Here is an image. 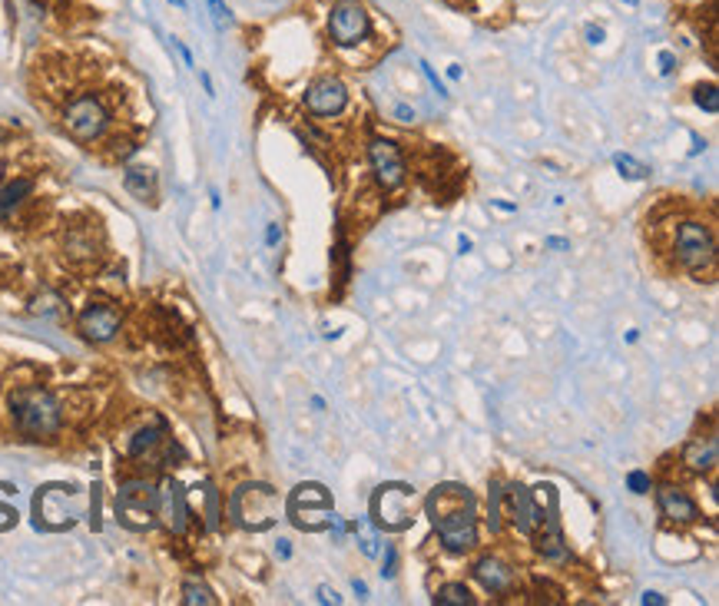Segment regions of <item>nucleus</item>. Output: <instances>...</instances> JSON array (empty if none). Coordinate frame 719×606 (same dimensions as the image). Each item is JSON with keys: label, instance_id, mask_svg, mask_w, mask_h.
I'll return each mask as SVG.
<instances>
[{"label": "nucleus", "instance_id": "f257e3e1", "mask_svg": "<svg viewBox=\"0 0 719 606\" xmlns=\"http://www.w3.org/2000/svg\"><path fill=\"white\" fill-rule=\"evenodd\" d=\"M428 513L438 527L441 544L451 553H464L477 544V524H475V504L464 487H438L431 494Z\"/></svg>", "mask_w": 719, "mask_h": 606}, {"label": "nucleus", "instance_id": "f03ea898", "mask_svg": "<svg viewBox=\"0 0 719 606\" xmlns=\"http://www.w3.org/2000/svg\"><path fill=\"white\" fill-rule=\"evenodd\" d=\"M11 414L27 438H50L60 431V405L44 388H17L11 395Z\"/></svg>", "mask_w": 719, "mask_h": 606}, {"label": "nucleus", "instance_id": "7ed1b4c3", "mask_svg": "<svg viewBox=\"0 0 719 606\" xmlns=\"http://www.w3.org/2000/svg\"><path fill=\"white\" fill-rule=\"evenodd\" d=\"M116 513L127 527L146 530L160 513V490L150 480H127L116 494Z\"/></svg>", "mask_w": 719, "mask_h": 606}, {"label": "nucleus", "instance_id": "20e7f679", "mask_svg": "<svg viewBox=\"0 0 719 606\" xmlns=\"http://www.w3.org/2000/svg\"><path fill=\"white\" fill-rule=\"evenodd\" d=\"M232 517L236 524L252 527V530H266L276 520V490L266 484H249L232 494Z\"/></svg>", "mask_w": 719, "mask_h": 606}, {"label": "nucleus", "instance_id": "39448f33", "mask_svg": "<svg viewBox=\"0 0 719 606\" xmlns=\"http://www.w3.org/2000/svg\"><path fill=\"white\" fill-rule=\"evenodd\" d=\"M106 123H110V113L100 96H77L70 100L67 110H63V127L70 129V136L80 143H93L103 136Z\"/></svg>", "mask_w": 719, "mask_h": 606}, {"label": "nucleus", "instance_id": "423d86ee", "mask_svg": "<svg viewBox=\"0 0 719 606\" xmlns=\"http://www.w3.org/2000/svg\"><path fill=\"white\" fill-rule=\"evenodd\" d=\"M676 258H680L690 272L713 268V262H716V245H713V235H709L707 225H699V222H683V225H680V233H676Z\"/></svg>", "mask_w": 719, "mask_h": 606}, {"label": "nucleus", "instance_id": "0eeeda50", "mask_svg": "<svg viewBox=\"0 0 719 606\" xmlns=\"http://www.w3.org/2000/svg\"><path fill=\"white\" fill-rule=\"evenodd\" d=\"M328 34L338 47H355L361 44V37L368 34V13L359 0H342L335 4V11L328 17Z\"/></svg>", "mask_w": 719, "mask_h": 606}, {"label": "nucleus", "instance_id": "6e6552de", "mask_svg": "<svg viewBox=\"0 0 719 606\" xmlns=\"http://www.w3.org/2000/svg\"><path fill=\"white\" fill-rule=\"evenodd\" d=\"M371 169H375V176H378V183H382V189H398L401 183H405V160H401V152H398V146L388 140H375L371 143Z\"/></svg>", "mask_w": 719, "mask_h": 606}, {"label": "nucleus", "instance_id": "1a4fd4ad", "mask_svg": "<svg viewBox=\"0 0 719 606\" xmlns=\"http://www.w3.org/2000/svg\"><path fill=\"white\" fill-rule=\"evenodd\" d=\"M305 103H309V110H312V113H318V117H335V113H342V110H345L348 90L338 80L325 77V80H318V83H312V86H309Z\"/></svg>", "mask_w": 719, "mask_h": 606}, {"label": "nucleus", "instance_id": "9d476101", "mask_svg": "<svg viewBox=\"0 0 719 606\" xmlns=\"http://www.w3.org/2000/svg\"><path fill=\"white\" fill-rule=\"evenodd\" d=\"M120 332V312L113 305H90L80 315V335L90 341H110Z\"/></svg>", "mask_w": 719, "mask_h": 606}, {"label": "nucleus", "instance_id": "9b49d317", "mask_svg": "<svg viewBox=\"0 0 719 606\" xmlns=\"http://www.w3.org/2000/svg\"><path fill=\"white\" fill-rule=\"evenodd\" d=\"M508 501H510V520H514V527H517L521 534H533L537 527L544 524V511H537V504H533L527 487L514 484V487L508 490Z\"/></svg>", "mask_w": 719, "mask_h": 606}, {"label": "nucleus", "instance_id": "f8f14e48", "mask_svg": "<svg viewBox=\"0 0 719 606\" xmlns=\"http://www.w3.org/2000/svg\"><path fill=\"white\" fill-rule=\"evenodd\" d=\"M160 513L166 527L173 534H183L186 524H189V507H186V490L176 484V480H166L160 490Z\"/></svg>", "mask_w": 719, "mask_h": 606}, {"label": "nucleus", "instance_id": "ddd939ff", "mask_svg": "<svg viewBox=\"0 0 719 606\" xmlns=\"http://www.w3.org/2000/svg\"><path fill=\"white\" fill-rule=\"evenodd\" d=\"M322 517L328 513V497H325L322 487H299L295 497H292V517L299 527H309V517Z\"/></svg>", "mask_w": 719, "mask_h": 606}, {"label": "nucleus", "instance_id": "4468645a", "mask_svg": "<svg viewBox=\"0 0 719 606\" xmlns=\"http://www.w3.org/2000/svg\"><path fill=\"white\" fill-rule=\"evenodd\" d=\"M475 577L484 583L491 594H510V590H514V570L504 567V563L494 557L481 560V563L475 567Z\"/></svg>", "mask_w": 719, "mask_h": 606}, {"label": "nucleus", "instance_id": "2eb2a0df", "mask_svg": "<svg viewBox=\"0 0 719 606\" xmlns=\"http://www.w3.org/2000/svg\"><path fill=\"white\" fill-rule=\"evenodd\" d=\"M660 511L670 517V520H680V524H690L696 520V504L686 497L683 490L676 487H663L660 490Z\"/></svg>", "mask_w": 719, "mask_h": 606}, {"label": "nucleus", "instance_id": "dca6fc26", "mask_svg": "<svg viewBox=\"0 0 719 606\" xmlns=\"http://www.w3.org/2000/svg\"><path fill=\"white\" fill-rule=\"evenodd\" d=\"M162 431H166V424H162L160 418L150 421L146 428H139V431L133 434V441H129V454L139 457V461H143V457H150L153 451L162 444Z\"/></svg>", "mask_w": 719, "mask_h": 606}, {"label": "nucleus", "instance_id": "f3484780", "mask_svg": "<svg viewBox=\"0 0 719 606\" xmlns=\"http://www.w3.org/2000/svg\"><path fill=\"white\" fill-rule=\"evenodd\" d=\"M683 464L693 467V471H709V467L716 464V438H709L707 444L703 441L690 444L683 451Z\"/></svg>", "mask_w": 719, "mask_h": 606}, {"label": "nucleus", "instance_id": "a211bd4d", "mask_svg": "<svg viewBox=\"0 0 719 606\" xmlns=\"http://www.w3.org/2000/svg\"><path fill=\"white\" fill-rule=\"evenodd\" d=\"M30 189H34L30 179H13V183H7V186L0 189V219H7L23 199L30 196Z\"/></svg>", "mask_w": 719, "mask_h": 606}, {"label": "nucleus", "instance_id": "6ab92c4d", "mask_svg": "<svg viewBox=\"0 0 719 606\" xmlns=\"http://www.w3.org/2000/svg\"><path fill=\"white\" fill-rule=\"evenodd\" d=\"M434 603L438 606H471L475 603V596H471V590H467L464 583H448V586H441L438 590Z\"/></svg>", "mask_w": 719, "mask_h": 606}, {"label": "nucleus", "instance_id": "aec40b11", "mask_svg": "<svg viewBox=\"0 0 719 606\" xmlns=\"http://www.w3.org/2000/svg\"><path fill=\"white\" fill-rule=\"evenodd\" d=\"M67 256L73 258V262H90V258L96 256V249H93V242L87 239V235L70 233L67 235Z\"/></svg>", "mask_w": 719, "mask_h": 606}, {"label": "nucleus", "instance_id": "412c9836", "mask_svg": "<svg viewBox=\"0 0 719 606\" xmlns=\"http://www.w3.org/2000/svg\"><path fill=\"white\" fill-rule=\"evenodd\" d=\"M127 189L139 199H153V176L146 169H129L127 173Z\"/></svg>", "mask_w": 719, "mask_h": 606}, {"label": "nucleus", "instance_id": "4be33fe9", "mask_svg": "<svg viewBox=\"0 0 719 606\" xmlns=\"http://www.w3.org/2000/svg\"><path fill=\"white\" fill-rule=\"evenodd\" d=\"M183 600L189 606H212L216 603V596L209 594V586H202V583H186V590H183Z\"/></svg>", "mask_w": 719, "mask_h": 606}, {"label": "nucleus", "instance_id": "5701e85b", "mask_svg": "<svg viewBox=\"0 0 719 606\" xmlns=\"http://www.w3.org/2000/svg\"><path fill=\"white\" fill-rule=\"evenodd\" d=\"M500 504H504V490H500V484H491V497H487V524H491V530L500 527Z\"/></svg>", "mask_w": 719, "mask_h": 606}, {"label": "nucleus", "instance_id": "b1692460", "mask_svg": "<svg viewBox=\"0 0 719 606\" xmlns=\"http://www.w3.org/2000/svg\"><path fill=\"white\" fill-rule=\"evenodd\" d=\"M351 530L361 536V550H365L368 557H375V553H378V534H375V530H371L365 520H355V524H351Z\"/></svg>", "mask_w": 719, "mask_h": 606}, {"label": "nucleus", "instance_id": "393cba45", "mask_svg": "<svg viewBox=\"0 0 719 606\" xmlns=\"http://www.w3.org/2000/svg\"><path fill=\"white\" fill-rule=\"evenodd\" d=\"M614 163H616V169H620V173L626 176V179H643V176L649 173L647 166L637 163V160H630V156H616Z\"/></svg>", "mask_w": 719, "mask_h": 606}, {"label": "nucleus", "instance_id": "a878e982", "mask_svg": "<svg viewBox=\"0 0 719 606\" xmlns=\"http://www.w3.org/2000/svg\"><path fill=\"white\" fill-rule=\"evenodd\" d=\"M696 103L703 106L707 113H716V110H719L716 86H713V83H707V86H696Z\"/></svg>", "mask_w": 719, "mask_h": 606}, {"label": "nucleus", "instance_id": "bb28decb", "mask_svg": "<svg viewBox=\"0 0 719 606\" xmlns=\"http://www.w3.org/2000/svg\"><path fill=\"white\" fill-rule=\"evenodd\" d=\"M60 295H44V299H37L34 312L37 315H63V308H60Z\"/></svg>", "mask_w": 719, "mask_h": 606}, {"label": "nucleus", "instance_id": "cd10ccee", "mask_svg": "<svg viewBox=\"0 0 719 606\" xmlns=\"http://www.w3.org/2000/svg\"><path fill=\"white\" fill-rule=\"evenodd\" d=\"M216 524H219V497L212 487H206V527L212 530Z\"/></svg>", "mask_w": 719, "mask_h": 606}, {"label": "nucleus", "instance_id": "c85d7f7f", "mask_svg": "<svg viewBox=\"0 0 719 606\" xmlns=\"http://www.w3.org/2000/svg\"><path fill=\"white\" fill-rule=\"evenodd\" d=\"M630 487H633V494H647L649 478L643 474V471H633V474H630Z\"/></svg>", "mask_w": 719, "mask_h": 606}, {"label": "nucleus", "instance_id": "c756f323", "mask_svg": "<svg viewBox=\"0 0 719 606\" xmlns=\"http://www.w3.org/2000/svg\"><path fill=\"white\" fill-rule=\"evenodd\" d=\"M209 7H212V13H216V20H229V11H226L222 0H209Z\"/></svg>", "mask_w": 719, "mask_h": 606}, {"label": "nucleus", "instance_id": "7c9ffc66", "mask_svg": "<svg viewBox=\"0 0 719 606\" xmlns=\"http://www.w3.org/2000/svg\"><path fill=\"white\" fill-rule=\"evenodd\" d=\"M318 594H322V600H325V603H338V594H335V590H328V586H322V590H318Z\"/></svg>", "mask_w": 719, "mask_h": 606}, {"label": "nucleus", "instance_id": "2f4dec72", "mask_svg": "<svg viewBox=\"0 0 719 606\" xmlns=\"http://www.w3.org/2000/svg\"><path fill=\"white\" fill-rule=\"evenodd\" d=\"M587 37H591V44H600V40H603V30H600V27H591V30H587Z\"/></svg>", "mask_w": 719, "mask_h": 606}, {"label": "nucleus", "instance_id": "473e14b6", "mask_svg": "<svg viewBox=\"0 0 719 606\" xmlns=\"http://www.w3.org/2000/svg\"><path fill=\"white\" fill-rule=\"evenodd\" d=\"M643 603H666V600H663V596H657V594H647V596H643Z\"/></svg>", "mask_w": 719, "mask_h": 606}, {"label": "nucleus", "instance_id": "72a5a7b5", "mask_svg": "<svg viewBox=\"0 0 719 606\" xmlns=\"http://www.w3.org/2000/svg\"><path fill=\"white\" fill-rule=\"evenodd\" d=\"M266 239H269V242H278V229H276V225H269V235H266Z\"/></svg>", "mask_w": 719, "mask_h": 606}, {"label": "nucleus", "instance_id": "f704fd0d", "mask_svg": "<svg viewBox=\"0 0 719 606\" xmlns=\"http://www.w3.org/2000/svg\"><path fill=\"white\" fill-rule=\"evenodd\" d=\"M173 4H176V7H183V0H173Z\"/></svg>", "mask_w": 719, "mask_h": 606}, {"label": "nucleus", "instance_id": "c9c22d12", "mask_svg": "<svg viewBox=\"0 0 719 606\" xmlns=\"http://www.w3.org/2000/svg\"><path fill=\"white\" fill-rule=\"evenodd\" d=\"M0 143H4V129H0Z\"/></svg>", "mask_w": 719, "mask_h": 606}]
</instances>
